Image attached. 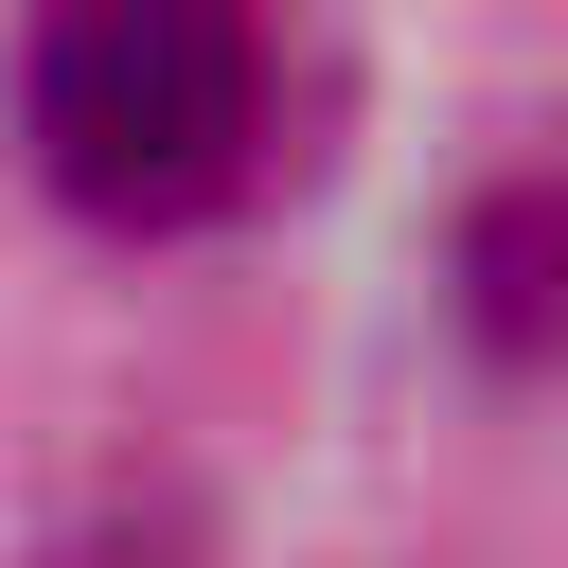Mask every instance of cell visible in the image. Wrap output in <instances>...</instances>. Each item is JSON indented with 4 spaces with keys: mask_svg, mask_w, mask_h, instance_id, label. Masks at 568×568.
<instances>
[{
    "mask_svg": "<svg viewBox=\"0 0 568 568\" xmlns=\"http://www.w3.org/2000/svg\"><path fill=\"white\" fill-rule=\"evenodd\" d=\"M18 124L89 231H195L266 178V18L248 0H36Z\"/></svg>",
    "mask_w": 568,
    "mask_h": 568,
    "instance_id": "obj_1",
    "label": "cell"
}]
</instances>
